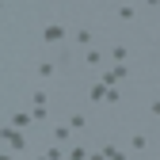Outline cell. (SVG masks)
<instances>
[{"label": "cell", "instance_id": "cell-2", "mask_svg": "<svg viewBox=\"0 0 160 160\" xmlns=\"http://www.w3.org/2000/svg\"><path fill=\"white\" fill-rule=\"evenodd\" d=\"M88 99H92V103H107V84H103V80H99V84H92Z\"/></svg>", "mask_w": 160, "mask_h": 160}, {"label": "cell", "instance_id": "cell-4", "mask_svg": "<svg viewBox=\"0 0 160 160\" xmlns=\"http://www.w3.org/2000/svg\"><path fill=\"white\" fill-rule=\"evenodd\" d=\"M76 46L92 50V31H88V27H80V31H76Z\"/></svg>", "mask_w": 160, "mask_h": 160}, {"label": "cell", "instance_id": "cell-7", "mask_svg": "<svg viewBox=\"0 0 160 160\" xmlns=\"http://www.w3.org/2000/svg\"><path fill=\"white\" fill-rule=\"evenodd\" d=\"M53 141H57V145H65V141H69V122H65V126H57V130H53Z\"/></svg>", "mask_w": 160, "mask_h": 160}, {"label": "cell", "instance_id": "cell-9", "mask_svg": "<svg viewBox=\"0 0 160 160\" xmlns=\"http://www.w3.org/2000/svg\"><path fill=\"white\" fill-rule=\"evenodd\" d=\"M84 65H92V69L99 65V50H84Z\"/></svg>", "mask_w": 160, "mask_h": 160}, {"label": "cell", "instance_id": "cell-10", "mask_svg": "<svg viewBox=\"0 0 160 160\" xmlns=\"http://www.w3.org/2000/svg\"><path fill=\"white\" fill-rule=\"evenodd\" d=\"M46 156H50V160H61V156H65V149H61V145H57V141H53V145L46 149Z\"/></svg>", "mask_w": 160, "mask_h": 160}, {"label": "cell", "instance_id": "cell-15", "mask_svg": "<svg viewBox=\"0 0 160 160\" xmlns=\"http://www.w3.org/2000/svg\"><path fill=\"white\" fill-rule=\"evenodd\" d=\"M38 160H50V156H38Z\"/></svg>", "mask_w": 160, "mask_h": 160}, {"label": "cell", "instance_id": "cell-1", "mask_svg": "<svg viewBox=\"0 0 160 160\" xmlns=\"http://www.w3.org/2000/svg\"><path fill=\"white\" fill-rule=\"evenodd\" d=\"M61 38H65V27H61V23H50V27L42 31V42H61Z\"/></svg>", "mask_w": 160, "mask_h": 160}, {"label": "cell", "instance_id": "cell-3", "mask_svg": "<svg viewBox=\"0 0 160 160\" xmlns=\"http://www.w3.org/2000/svg\"><path fill=\"white\" fill-rule=\"evenodd\" d=\"M111 57H114V65H126V57H130V50L118 42V46H111Z\"/></svg>", "mask_w": 160, "mask_h": 160}, {"label": "cell", "instance_id": "cell-12", "mask_svg": "<svg viewBox=\"0 0 160 160\" xmlns=\"http://www.w3.org/2000/svg\"><path fill=\"white\" fill-rule=\"evenodd\" d=\"M31 99H34V107H46V99H50V95H46V92H42V88H38V92H34V95H31Z\"/></svg>", "mask_w": 160, "mask_h": 160}, {"label": "cell", "instance_id": "cell-6", "mask_svg": "<svg viewBox=\"0 0 160 160\" xmlns=\"http://www.w3.org/2000/svg\"><path fill=\"white\" fill-rule=\"evenodd\" d=\"M57 69H53V61H38V76H42V80H50Z\"/></svg>", "mask_w": 160, "mask_h": 160}, {"label": "cell", "instance_id": "cell-8", "mask_svg": "<svg viewBox=\"0 0 160 160\" xmlns=\"http://www.w3.org/2000/svg\"><path fill=\"white\" fill-rule=\"evenodd\" d=\"M84 122H88L84 114H69V130H84Z\"/></svg>", "mask_w": 160, "mask_h": 160}, {"label": "cell", "instance_id": "cell-14", "mask_svg": "<svg viewBox=\"0 0 160 160\" xmlns=\"http://www.w3.org/2000/svg\"><path fill=\"white\" fill-rule=\"evenodd\" d=\"M149 111H152V114L160 118V99H152V107H149Z\"/></svg>", "mask_w": 160, "mask_h": 160}, {"label": "cell", "instance_id": "cell-11", "mask_svg": "<svg viewBox=\"0 0 160 160\" xmlns=\"http://www.w3.org/2000/svg\"><path fill=\"white\" fill-rule=\"evenodd\" d=\"M133 15H137V8H130V4L118 8V19H133Z\"/></svg>", "mask_w": 160, "mask_h": 160}, {"label": "cell", "instance_id": "cell-5", "mask_svg": "<svg viewBox=\"0 0 160 160\" xmlns=\"http://www.w3.org/2000/svg\"><path fill=\"white\" fill-rule=\"evenodd\" d=\"M145 145H149V137H145V133H133V137H130V149H133V152H141Z\"/></svg>", "mask_w": 160, "mask_h": 160}, {"label": "cell", "instance_id": "cell-13", "mask_svg": "<svg viewBox=\"0 0 160 160\" xmlns=\"http://www.w3.org/2000/svg\"><path fill=\"white\" fill-rule=\"evenodd\" d=\"M69 160H88V152L84 149H69Z\"/></svg>", "mask_w": 160, "mask_h": 160}]
</instances>
